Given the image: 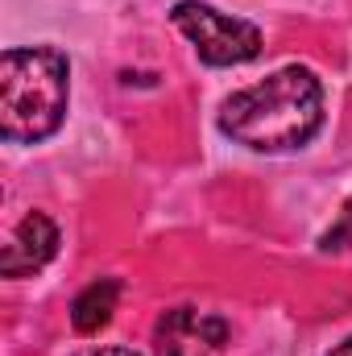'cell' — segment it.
<instances>
[{"instance_id": "cell-1", "label": "cell", "mask_w": 352, "mask_h": 356, "mask_svg": "<svg viewBox=\"0 0 352 356\" xmlns=\"http://www.w3.org/2000/svg\"><path fill=\"white\" fill-rule=\"evenodd\" d=\"M323 124V88L307 67H282L269 79L232 91L220 108V133L245 149L282 154L307 145Z\"/></svg>"}, {"instance_id": "cell-2", "label": "cell", "mask_w": 352, "mask_h": 356, "mask_svg": "<svg viewBox=\"0 0 352 356\" xmlns=\"http://www.w3.org/2000/svg\"><path fill=\"white\" fill-rule=\"evenodd\" d=\"M71 95V63L54 46H13L0 58V137L38 145L58 133Z\"/></svg>"}, {"instance_id": "cell-3", "label": "cell", "mask_w": 352, "mask_h": 356, "mask_svg": "<svg viewBox=\"0 0 352 356\" xmlns=\"http://www.w3.org/2000/svg\"><path fill=\"white\" fill-rule=\"evenodd\" d=\"M170 21L207 67H237L262 54V29L253 21L228 17L203 0H178Z\"/></svg>"}, {"instance_id": "cell-4", "label": "cell", "mask_w": 352, "mask_h": 356, "mask_svg": "<svg viewBox=\"0 0 352 356\" xmlns=\"http://www.w3.org/2000/svg\"><path fill=\"white\" fill-rule=\"evenodd\" d=\"M232 327L228 319L199 311V307H170L154 323V353L158 356H216L224 353Z\"/></svg>"}, {"instance_id": "cell-5", "label": "cell", "mask_w": 352, "mask_h": 356, "mask_svg": "<svg viewBox=\"0 0 352 356\" xmlns=\"http://www.w3.org/2000/svg\"><path fill=\"white\" fill-rule=\"evenodd\" d=\"M54 253H58V228H54V220L42 216V211H29L13 228V236H8V245L0 253V269H4V277H29V273H38V269L46 266Z\"/></svg>"}, {"instance_id": "cell-6", "label": "cell", "mask_w": 352, "mask_h": 356, "mask_svg": "<svg viewBox=\"0 0 352 356\" xmlns=\"http://www.w3.org/2000/svg\"><path fill=\"white\" fill-rule=\"evenodd\" d=\"M116 298H120V282H116V277L91 282L88 290L71 302V323H75V332L95 336L99 327H108V319H112V311H116Z\"/></svg>"}, {"instance_id": "cell-7", "label": "cell", "mask_w": 352, "mask_h": 356, "mask_svg": "<svg viewBox=\"0 0 352 356\" xmlns=\"http://www.w3.org/2000/svg\"><path fill=\"white\" fill-rule=\"evenodd\" d=\"M344 249H352V199L344 203L340 220L323 232V253H344Z\"/></svg>"}, {"instance_id": "cell-8", "label": "cell", "mask_w": 352, "mask_h": 356, "mask_svg": "<svg viewBox=\"0 0 352 356\" xmlns=\"http://www.w3.org/2000/svg\"><path fill=\"white\" fill-rule=\"evenodd\" d=\"M79 356H141V353L120 348V344H108V348H88V353H79Z\"/></svg>"}, {"instance_id": "cell-9", "label": "cell", "mask_w": 352, "mask_h": 356, "mask_svg": "<svg viewBox=\"0 0 352 356\" xmlns=\"http://www.w3.org/2000/svg\"><path fill=\"white\" fill-rule=\"evenodd\" d=\"M328 356H352V336L344 340V344H336V348H332Z\"/></svg>"}]
</instances>
